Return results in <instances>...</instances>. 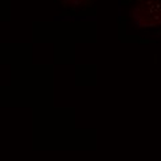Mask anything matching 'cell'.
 <instances>
[{
	"instance_id": "2",
	"label": "cell",
	"mask_w": 161,
	"mask_h": 161,
	"mask_svg": "<svg viewBox=\"0 0 161 161\" xmlns=\"http://www.w3.org/2000/svg\"><path fill=\"white\" fill-rule=\"evenodd\" d=\"M60 2L70 9H82L90 3V0H60Z\"/></svg>"
},
{
	"instance_id": "1",
	"label": "cell",
	"mask_w": 161,
	"mask_h": 161,
	"mask_svg": "<svg viewBox=\"0 0 161 161\" xmlns=\"http://www.w3.org/2000/svg\"><path fill=\"white\" fill-rule=\"evenodd\" d=\"M130 18L138 28L161 26V0H137L130 9Z\"/></svg>"
}]
</instances>
